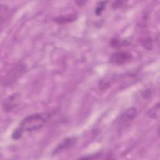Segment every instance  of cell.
<instances>
[{
    "label": "cell",
    "instance_id": "obj_11",
    "mask_svg": "<svg viewBox=\"0 0 160 160\" xmlns=\"http://www.w3.org/2000/svg\"><path fill=\"white\" fill-rule=\"evenodd\" d=\"M122 1H116V2H114L113 4H112V7L114 8H119L122 5Z\"/></svg>",
    "mask_w": 160,
    "mask_h": 160
},
{
    "label": "cell",
    "instance_id": "obj_2",
    "mask_svg": "<svg viewBox=\"0 0 160 160\" xmlns=\"http://www.w3.org/2000/svg\"><path fill=\"white\" fill-rule=\"evenodd\" d=\"M26 67L24 64L19 63L14 66L2 79V86H7L16 82L18 79L24 73Z\"/></svg>",
    "mask_w": 160,
    "mask_h": 160
},
{
    "label": "cell",
    "instance_id": "obj_4",
    "mask_svg": "<svg viewBox=\"0 0 160 160\" xmlns=\"http://www.w3.org/2000/svg\"><path fill=\"white\" fill-rule=\"evenodd\" d=\"M77 141V139L75 137H70L64 139L60 144H59L56 148L52 151V154H56L61 152L65 150L71 148Z\"/></svg>",
    "mask_w": 160,
    "mask_h": 160
},
{
    "label": "cell",
    "instance_id": "obj_9",
    "mask_svg": "<svg viewBox=\"0 0 160 160\" xmlns=\"http://www.w3.org/2000/svg\"><path fill=\"white\" fill-rule=\"evenodd\" d=\"M107 2L106 1H101L100 2H99V4H98V6H96V8L95 9V14L97 16H99L101 14L102 12L104 11L106 4Z\"/></svg>",
    "mask_w": 160,
    "mask_h": 160
},
{
    "label": "cell",
    "instance_id": "obj_3",
    "mask_svg": "<svg viewBox=\"0 0 160 160\" xmlns=\"http://www.w3.org/2000/svg\"><path fill=\"white\" fill-rule=\"evenodd\" d=\"M132 58V54L128 52L124 51H119L114 52L111 58H110V62L116 65H122L129 61H130Z\"/></svg>",
    "mask_w": 160,
    "mask_h": 160
},
{
    "label": "cell",
    "instance_id": "obj_7",
    "mask_svg": "<svg viewBox=\"0 0 160 160\" xmlns=\"http://www.w3.org/2000/svg\"><path fill=\"white\" fill-rule=\"evenodd\" d=\"M76 19V14H68L61 16L56 18L54 21L59 24H64L68 22H71Z\"/></svg>",
    "mask_w": 160,
    "mask_h": 160
},
{
    "label": "cell",
    "instance_id": "obj_5",
    "mask_svg": "<svg viewBox=\"0 0 160 160\" xmlns=\"http://www.w3.org/2000/svg\"><path fill=\"white\" fill-rule=\"evenodd\" d=\"M137 109L135 107H131L127 109L120 116V123L126 124L130 121H132L137 116Z\"/></svg>",
    "mask_w": 160,
    "mask_h": 160
},
{
    "label": "cell",
    "instance_id": "obj_6",
    "mask_svg": "<svg viewBox=\"0 0 160 160\" xmlns=\"http://www.w3.org/2000/svg\"><path fill=\"white\" fill-rule=\"evenodd\" d=\"M19 100V95L16 93L12 94L4 99L3 102V109L6 112L11 111L17 105Z\"/></svg>",
    "mask_w": 160,
    "mask_h": 160
},
{
    "label": "cell",
    "instance_id": "obj_1",
    "mask_svg": "<svg viewBox=\"0 0 160 160\" xmlns=\"http://www.w3.org/2000/svg\"><path fill=\"white\" fill-rule=\"evenodd\" d=\"M50 116L51 114L48 112L34 113L26 116L12 134V139H19L24 132H32L42 128Z\"/></svg>",
    "mask_w": 160,
    "mask_h": 160
},
{
    "label": "cell",
    "instance_id": "obj_10",
    "mask_svg": "<svg viewBox=\"0 0 160 160\" xmlns=\"http://www.w3.org/2000/svg\"><path fill=\"white\" fill-rule=\"evenodd\" d=\"M126 41H124L119 40V39L112 40L111 42V44L113 47H118V46H124V44H126Z\"/></svg>",
    "mask_w": 160,
    "mask_h": 160
},
{
    "label": "cell",
    "instance_id": "obj_8",
    "mask_svg": "<svg viewBox=\"0 0 160 160\" xmlns=\"http://www.w3.org/2000/svg\"><path fill=\"white\" fill-rule=\"evenodd\" d=\"M148 116L152 119H158L159 117V102L154 104L148 111Z\"/></svg>",
    "mask_w": 160,
    "mask_h": 160
}]
</instances>
